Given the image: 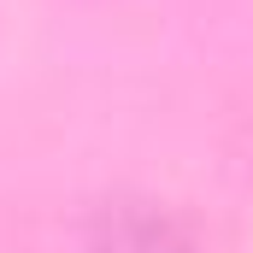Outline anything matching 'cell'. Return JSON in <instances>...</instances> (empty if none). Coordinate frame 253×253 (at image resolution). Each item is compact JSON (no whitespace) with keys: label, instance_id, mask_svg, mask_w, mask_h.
<instances>
[]
</instances>
